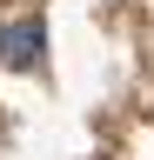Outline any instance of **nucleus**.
<instances>
[{"instance_id": "f257e3e1", "label": "nucleus", "mask_w": 154, "mask_h": 160, "mask_svg": "<svg viewBox=\"0 0 154 160\" xmlns=\"http://www.w3.org/2000/svg\"><path fill=\"white\" fill-rule=\"evenodd\" d=\"M40 47H47V27H40V20H13V27L0 33V53H7L13 67H40Z\"/></svg>"}]
</instances>
